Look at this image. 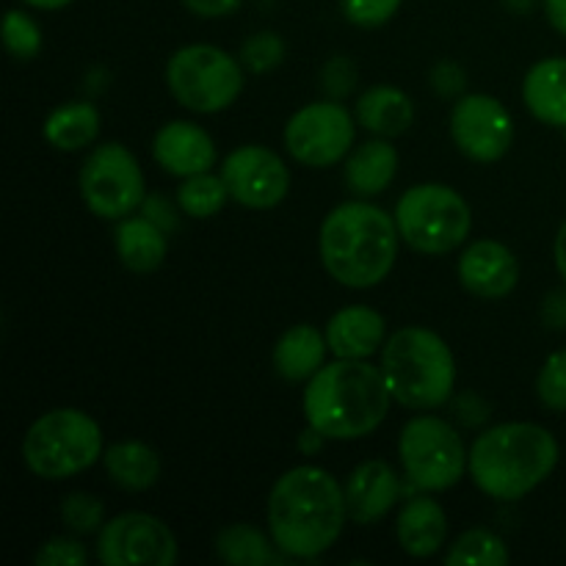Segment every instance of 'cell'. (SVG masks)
Wrapping results in <instances>:
<instances>
[{"mask_svg": "<svg viewBox=\"0 0 566 566\" xmlns=\"http://www.w3.org/2000/svg\"><path fill=\"white\" fill-rule=\"evenodd\" d=\"M346 492L326 470L302 464L280 475L269 495V531L282 553L315 558L343 534Z\"/></svg>", "mask_w": 566, "mask_h": 566, "instance_id": "1", "label": "cell"}, {"mask_svg": "<svg viewBox=\"0 0 566 566\" xmlns=\"http://www.w3.org/2000/svg\"><path fill=\"white\" fill-rule=\"evenodd\" d=\"M392 392L385 374L365 359L324 365L304 390V418L329 440H359L381 426Z\"/></svg>", "mask_w": 566, "mask_h": 566, "instance_id": "2", "label": "cell"}, {"mask_svg": "<svg viewBox=\"0 0 566 566\" xmlns=\"http://www.w3.org/2000/svg\"><path fill=\"white\" fill-rule=\"evenodd\" d=\"M396 216L370 202L337 205L321 224V260L332 280L365 291L385 280L398 258Z\"/></svg>", "mask_w": 566, "mask_h": 566, "instance_id": "3", "label": "cell"}, {"mask_svg": "<svg viewBox=\"0 0 566 566\" xmlns=\"http://www.w3.org/2000/svg\"><path fill=\"white\" fill-rule=\"evenodd\" d=\"M558 464V442L545 426L503 423L484 431L470 448V475L495 501H520Z\"/></svg>", "mask_w": 566, "mask_h": 566, "instance_id": "4", "label": "cell"}, {"mask_svg": "<svg viewBox=\"0 0 566 566\" xmlns=\"http://www.w3.org/2000/svg\"><path fill=\"white\" fill-rule=\"evenodd\" d=\"M381 374L392 401L407 409L442 407L457 385L451 348L423 326H403L381 346Z\"/></svg>", "mask_w": 566, "mask_h": 566, "instance_id": "5", "label": "cell"}, {"mask_svg": "<svg viewBox=\"0 0 566 566\" xmlns=\"http://www.w3.org/2000/svg\"><path fill=\"white\" fill-rule=\"evenodd\" d=\"M22 459L39 479H70L103 459V431L97 420L81 409H53L28 429Z\"/></svg>", "mask_w": 566, "mask_h": 566, "instance_id": "6", "label": "cell"}, {"mask_svg": "<svg viewBox=\"0 0 566 566\" xmlns=\"http://www.w3.org/2000/svg\"><path fill=\"white\" fill-rule=\"evenodd\" d=\"M396 224L415 252L448 254L464 243L473 213L459 191L440 182H423L398 199Z\"/></svg>", "mask_w": 566, "mask_h": 566, "instance_id": "7", "label": "cell"}, {"mask_svg": "<svg viewBox=\"0 0 566 566\" xmlns=\"http://www.w3.org/2000/svg\"><path fill=\"white\" fill-rule=\"evenodd\" d=\"M171 97L197 114H219L243 92V66L213 44H188L171 53L166 64Z\"/></svg>", "mask_w": 566, "mask_h": 566, "instance_id": "8", "label": "cell"}, {"mask_svg": "<svg viewBox=\"0 0 566 566\" xmlns=\"http://www.w3.org/2000/svg\"><path fill=\"white\" fill-rule=\"evenodd\" d=\"M398 457L409 481L426 492L451 490L462 481L470 453L464 451L462 434L448 420L434 415L412 418L398 440Z\"/></svg>", "mask_w": 566, "mask_h": 566, "instance_id": "9", "label": "cell"}, {"mask_svg": "<svg viewBox=\"0 0 566 566\" xmlns=\"http://www.w3.org/2000/svg\"><path fill=\"white\" fill-rule=\"evenodd\" d=\"M81 197L94 216L122 221L144 205V175L136 155L119 142L92 149L81 169Z\"/></svg>", "mask_w": 566, "mask_h": 566, "instance_id": "10", "label": "cell"}, {"mask_svg": "<svg viewBox=\"0 0 566 566\" xmlns=\"http://www.w3.org/2000/svg\"><path fill=\"white\" fill-rule=\"evenodd\" d=\"M354 144V119L337 99L310 103L285 125V147L298 164L324 169L346 158Z\"/></svg>", "mask_w": 566, "mask_h": 566, "instance_id": "11", "label": "cell"}, {"mask_svg": "<svg viewBox=\"0 0 566 566\" xmlns=\"http://www.w3.org/2000/svg\"><path fill=\"white\" fill-rule=\"evenodd\" d=\"M97 558L105 566H171L177 562V539L164 520L125 512L99 528Z\"/></svg>", "mask_w": 566, "mask_h": 566, "instance_id": "12", "label": "cell"}, {"mask_svg": "<svg viewBox=\"0 0 566 566\" xmlns=\"http://www.w3.org/2000/svg\"><path fill=\"white\" fill-rule=\"evenodd\" d=\"M221 177L230 197L252 210L276 208L291 191V171L285 160L260 144L232 149L221 166Z\"/></svg>", "mask_w": 566, "mask_h": 566, "instance_id": "13", "label": "cell"}, {"mask_svg": "<svg viewBox=\"0 0 566 566\" xmlns=\"http://www.w3.org/2000/svg\"><path fill=\"white\" fill-rule=\"evenodd\" d=\"M451 136L468 158L492 164L509 153L514 142V122L506 105L490 94H468L453 105Z\"/></svg>", "mask_w": 566, "mask_h": 566, "instance_id": "14", "label": "cell"}, {"mask_svg": "<svg viewBox=\"0 0 566 566\" xmlns=\"http://www.w3.org/2000/svg\"><path fill=\"white\" fill-rule=\"evenodd\" d=\"M459 280L481 298H503L517 287L520 263L501 241H475L459 258Z\"/></svg>", "mask_w": 566, "mask_h": 566, "instance_id": "15", "label": "cell"}, {"mask_svg": "<svg viewBox=\"0 0 566 566\" xmlns=\"http://www.w3.org/2000/svg\"><path fill=\"white\" fill-rule=\"evenodd\" d=\"M153 155L175 177H193L210 171L216 164V144L208 130L193 122H169L153 138Z\"/></svg>", "mask_w": 566, "mask_h": 566, "instance_id": "16", "label": "cell"}, {"mask_svg": "<svg viewBox=\"0 0 566 566\" xmlns=\"http://www.w3.org/2000/svg\"><path fill=\"white\" fill-rule=\"evenodd\" d=\"M346 509L348 520L357 525H370L385 517L401 495L398 475L385 459L363 462L346 481Z\"/></svg>", "mask_w": 566, "mask_h": 566, "instance_id": "17", "label": "cell"}, {"mask_svg": "<svg viewBox=\"0 0 566 566\" xmlns=\"http://www.w3.org/2000/svg\"><path fill=\"white\" fill-rule=\"evenodd\" d=\"M387 324L381 313L365 304L343 307L326 324V343L340 359H368L385 346Z\"/></svg>", "mask_w": 566, "mask_h": 566, "instance_id": "18", "label": "cell"}, {"mask_svg": "<svg viewBox=\"0 0 566 566\" xmlns=\"http://www.w3.org/2000/svg\"><path fill=\"white\" fill-rule=\"evenodd\" d=\"M523 99L539 122L566 127V59L536 61L523 81Z\"/></svg>", "mask_w": 566, "mask_h": 566, "instance_id": "19", "label": "cell"}, {"mask_svg": "<svg viewBox=\"0 0 566 566\" xmlns=\"http://www.w3.org/2000/svg\"><path fill=\"white\" fill-rule=\"evenodd\" d=\"M448 534V517L434 497H412L396 523L398 545L415 558L434 556Z\"/></svg>", "mask_w": 566, "mask_h": 566, "instance_id": "20", "label": "cell"}, {"mask_svg": "<svg viewBox=\"0 0 566 566\" xmlns=\"http://www.w3.org/2000/svg\"><path fill=\"white\" fill-rule=\"evenodd\" d=\"M116 254H119L122 265L133 274H153L160 269L169 252L166 243V230L155 224L147 216H127L114 232Z\"/></svg>", "mask_w": 566, "mask_h": 566, "instance_id": "21", "label": "cell"}, {"mask_svg": "<svg viewBox=\"0 0 566 566\" xmlns=\"http://www.w3.org/2000/svg\"><path fill=\"white\" fill-rule=\"evenodd\" d=\"M326 335H321L315 326L298 324L287 329L274 346V368L287 381H310L326 359Z\"/></svg>", "mask_w": 566, "mask_h": 566, "instance_id": "22", "label": "cell"}, {"mask_svg": "<svg viewBox=\"0 0 566 566\" xmlns=\"http://www.w3.org/2000/svg\"><path fill=\"white\" fill-rule=\"evenodd\" d=\"M357 122L381 138L401 136L415 122V103L396 86H374L357 99Z\"/></svg>", "mask_w": 566, "mask_h": 566, "instance_id": "23", "label": "cell"}, {"mask_svg": "<svg viewBox=\"0 0 566 566\" xmlns=\"http://www.w3.org/2000/svg\"><path fill=\"white\" fill-rule=\"evenodd\" d=\"M398 171V149L387 138L363 144L346 160V186L357 197H376L387 191L396 180Z\"/></svg>", "mask_w": 566, "mask_h": 566, "instance_id": "24", "label": "cell"}, {"mask_svg": "<svg viewBox=\"0 0 566 566\" xmlns=\"http://www.w3.org/2000/svg\"><path fill=\"white\" fill-rule=\"evenodd\" d=\"M103 464L111 481L127 492H144L160 479V459L147 442H114L103 451Z\"/></svg>", "mask_w": 566, "mask_h": 566, "instance_id": "25", "label": "cell"}, {"mask_svg": "<svg viewBox=\"0 0 566 566\" xmlns=\"http://www.w3.org/2000/svg\"><path fill=\"white\" fill-rule=\"evenodd\" d=\"M99 136V111L86 99L66 103L44 119V138L61 153H77Z\"/></svg>", "mask_w": 566, "mask_h": 566, "instance_id": "26", "label": "cell"}, {"mask_svg": "<svg viewBox=\"0 0 566 566\" xmlns=\"http://www.w3.org/2000/svg\"><path fill=\"white\" fill-rule=\"evenodd\" d=\"M216 553H219L221 562L235 566H263L274 562V551H271V542L265 539L263 531L243 523L227 525L216 536Z\"/></svg>", "mask_w": 566, "mask_h": 566, "instance_id": "27", "label": "cell"}, {"mask_svg": "<svg viewBox=\"0 0 566 566\" xmlns=\"http://www.w3.org/2000/svg\"><path fill=\"white\" fill-rule=\"evenodd\" d=\"M448 566H503L509 564V547L497 534L473 528L459 536L446 556Z\"/></svg>", "mask_w": 566, "mask_h": 566, "instance_id": "28", "label": "cell"}, {"mask_svg": "<svg viewBox=\"0 0 566 566\" xmlns=\"http://www.w3.org/2000/svg\"><path fill=\"white\" fill-rule=\"evenodd\" d=\"M227 197H230V191H227L224 177H216L210 171L186 177V182L177 188V205L191 219H210V216H216L224 208Z\"/></svg>", "mask_w": 566, "mask_h": 566, "instance_id": "29", "label": "cell"}, {"mask_svg": "<svg viewBox=\"0 0 566 566\" xmlns=\"http://www.w3.org/2000/svg\"><path fill=\"white\" fill-rule=\"evenodd\" d=\"M61 523L75 534H97L105 525L103 501L86 492H72L61 501Z\"/></svg>", "mask_w": 566, "mask_h": 566, "instance_id": "30", "label": "cell"}, {"mask_svg": "<svg viewBox=\"0 0 566 566\" xmlns=\"http://www.w3.org/2000/svg\"><path fill=\"white\" fill-rule=\"evenodd\" d=\"M3 42L17 61H31L42 50V31L31 17L22 14L20 9H11L3 22Z\"/></svg>", "mask_w": 566, "mask_h": 566, "instance_id": "31", "label": "cell"}, {"mask_svg": "<svg viewBox=\"0 0 566 566\" xmlns=\"http://www.w3.org/2000/svg\"><path fill=\"white\" fill-rule=\"evenodd\" d=\"M285 59V42L274 31H258L241 44V64L252 72H271Z\"/></svg>", "mask_w": 566, "mask_h": 566, "instance_id": "32", "label": "cell"}, {"mask_svg": "<svg viewBox=\"0 0 566 566\" xmlns=\"http://www.w3.org/2000/svg\"><path fill=\"white\" fill-rule=\"evenodd\" d=\"M539 401L553 412H566V348L545 359L536 379Z\"/></svg>", "mask_w": 566, "mask_h": 566, "instance_id": "33", "label": "cell"}, {"mask_svg": "<svg viewBox=\"0 0 566 566\" xmlns=\"http://www.w3.org/2000/svg\"><path fill=\"white\" fill-rule=\"evenodd\" d=\"M403 0H340L343 17L357 28H379L396 17Z\"/></svg>", "mask_w": 566, "mask_h": 566, "instance_id": "34", "label": "cell"}, {"mask_svg": "<svg viewBox=\"0 0 566 566\" xmlns=\"http://www.w3.org/2000/svg\"><path fill=\"white\" fill-rule=\"evenodd\" d=\"M33 562L36 566H83L88 562V553L83 542L72 539V536H55L39 547Z\"/></svg>", "mask_w": 566, "mask_h": 566, "instance_id": "35", "label": "cell"}, {"mask_svg": "<svg viewBox=\"0 0 566 566\" xmlns=\"http://www.w3.org/2000/svg\"><path fill=\"white\" fill-rule=\"evenodd\" d=\"M321 86L329 94V99L348 97L352 88L357 86V66L346 55H335L332 61H326L324 72H321Z\"/></svg>", "mask_w": 566, "mask_h": 566, "instance_id": "36", "label": "cell"}, {"mask_svg": "<svg viewBox=\"0 0 566 566\" xmlns=\"http://www.w3.org/2000/svg\"><path fill=\"white\" fill-rule=\"evenodd\" d=\"M464 83H468V77H464V72L459 70L457 64H451V61H442V64H437L434 72H431V86H434V92L442 94V97L459 94L464 88Z\"/></svg>", "mask_w": 566, "mask_h": 566, "instance_id": "37", "label": "cell"}, {"mask_svg": "<svg viewBox=\"0 0 566 566\" xmlns=\"http://www.w3.org/2000/svg\"><path fill=\"white\" fill-rule=\"evenodd\" d=\"M182 3H186V9L191 14L205 17V20H216V17H227L241 9L243 0H182Z\"/></svg>", "mask_w": 566, "mask_h": 566, "instance_id": "38", "label": "cell"}, {"mask_svg": "<svg viewBox=\"0 0 566 566\" xmlns=\"http://www.w3.org/2000/svg\"><path fill=\"white\" fill-rule=\"evenodd\" d=\"M542 318L551 329H566V291H556L545 298Z\"/></svg>", "mask_w": 566, "mask_h": 566, "instance_id": "39", "label": "cell"}, {"mask_svg": "<svg viewBox=\"0 0 566 566\" xmlns=\"http://www.w3.org/2000/svg\"><path fill=\"white\" fill-rule=\"evenodd\" d=\"M144 216H147V219H153L158 227H164V230H171V227H175L171 208L160 197L144 199Z\"/></svg>", "mask_w": 566, "mask_h": 566, "instance_id": "40", "label": "cell"}, {"mask_svg": "<svg viewBox=\"0 0 566 566\" xmlns=\"http://www.w3.org/2000/svg\"><path fill=\"white\" fill-rule=\"evenodd\" d=\"M545 14L551 25L566 36V0H545Z\"/></svg>", "mask_w": 566, "mask_h": 566, "instance_id": "41", "label": "cell"}, {"mask_svg": "<svg viewBox=\"0 0 566 566\" xmlns=\"http://www.w3.org/2000/svg\"><path fill=\"white\" fill-rule=\"evenodd\" d=\"M553 254H556V269L562 274V280L566 282V221L562 224L556 235V247H553Z\"/></svg>", "mask_w": 566, "mask_h": 566, "instance_id": "42", "label": "cell"}, {"mask_svg": "<svg viewBox=\"0 0 566 566\" xmlns=\"http://www.w3.org/2000/svg\"><path fill=\"white\" fill-rule=\"evenodd\" d=\"M321 440H324V434H321L318 429H313V426H310L307 431H304L302 434V440H298V446H302V451H318L321 448Z\"/></svg>", "mask_w": 566, "mask_h": 566, "instance_id": "43", "label": "cell"}, {"mask_svg": "<svg viewBox=\"0 0 566 566\" xmlns=\"http://www.w3.org/2000/svg\"><path fill=\"white\" fill-rule=\"evenodd\" d=\"M22 3L33 6V9L55 11V9H64V6H70V3H72V0H22Z\"/></svg>", "mask_w": 566, "mask_h": 566, "instance_id": "44", "label": "cell"}, {"mask_svg": "<svg viewBox=\"0 0 566 566\" xmlns=\"http://www.w3.org/2000/svg\"><path fill=\"white\" fill-rule=\"evenodd\" d=\"M506 6H512V9L517 11H525L528 6H534V0H506Z\"/></svg>", "mask_w": 566, "mask_h": 566, "instance_id": "45", "label": "cell"}]
</instances>
